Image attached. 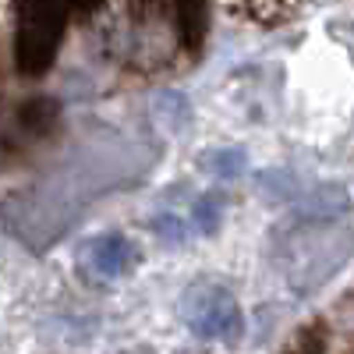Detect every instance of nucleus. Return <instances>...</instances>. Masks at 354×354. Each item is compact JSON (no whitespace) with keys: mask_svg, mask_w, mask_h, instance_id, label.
I'll return each instance as SVG.
<instances>
[{"mask_svg":"<svg viewBox=\"0 0 354 354\" xmlns=\"http://www.w3.org/2000/svg\"><path fill=\"white\" fill-rule=\"evenodd\" d=\"M160 160V149L142 138L106 135L82 142L39 181L15 192L0 205V227L32 252L53 248L93 205L121 188L138 185Z\"/></svg>","mask_w":354,"mask_h":354,"instance_id":"obj_1","label":"nucleus"},{"mask_svg":"<svg viewBox=\"0 0 354 354\" xmlns=\"http://www.w3.org/2000/svg\"><path fill=\"white\" fill-rule=\"evenodd\" d=\"M100 0H18L15 61L25 75H43L57 50L71 15H88Z\"/></svg>","mask_w":354,"mask_h":354,"instance_id":"obj_2","label":"nucleus"},{"mask_svg":"<svg viewBox=\"0 0 354 354\" xmlns=\"http://www.w3.org/2000/svg\"><path fill=\"white\" fill-rule=\"evenodd\" d=\"M185 322L205 340H234L241 333V308L216 283H198L181 301Z\"/></svg>","mask_w":354,"mask_h":354,"instance_id":"obj_3","label":"nucleus"},{"mask_svg":"<svg viewBox=\"0 0 354 354\" xmlns=\"http://www.w3.org/2000/svg\"><path fill=\"white\" fill-rule=\"evenodd\" d=\"M135 262H138V248L128 238H121V234H103V238L88 241V248L82 252V266L103 280L128 273Z\"/></svg>","mask_w":354,"mask_h":354,"instance_id":"obj_4","label":"nucleus"},{"mask_svg":"<svg viewBox=\"0 0 354 354\" xmlns=\"http://www.w3.org/2000/svg\"><path fill=\"white\" fill-rule=\"evenodd\" d=\"M170 11L177 18V28H181L185 43H198L205 32V15H209V0H170Z\"/></svg>","mask_w":354,"mask_h":354,"instance_id":"obj_5","label":"nucleus"},{"mask_svg":"<svg viewBox=\"0 0 354 354\" xmlns=\"http://www.w3.org/2000/svg\"><path fill=\"white\" fill-rule=\"evenodd\" d=\"M202 167L209 170V174H216V177H223V181H230V177H238V174L245 170V153H241V149H216V153H205Z\"/></svg>","mask_w":354,"mask_h":354,"instance_id":"obj_6","label":"nucleus"},{"mask_svg":"<svg viewBox=\"0 0 354 354\" xmlns=\"http://www.w3.org/2000/svg\"><path fill=\"white\" fill-rule=\"evenodd\" d=\"M192 223L198 234H213L220 227V198L216 195H205L195 202V209H192Z\"/></svg>","mask_w":354,"mask_h":354,"instance_id":"obj_7","label":"nucleus"}]
</instances>
